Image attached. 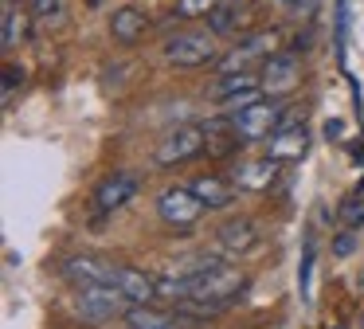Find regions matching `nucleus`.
<instances>
[{"instance_id":"obj_11","label":"nucleus","mask_w":364,"mask_h":329,"mask_svg":"<svg viewBox=\"0 0 364 329\" xmlns=\"http://www.w3.org/2000/svg\"><path fill=\"white\" fill-rule=\"evenodd\" d=\"M278 177V161L274 157H259V161H243L235 169V177H231V184L243 188V192H262V188H270Z\"/></svg>"},{"instance_id":"obj_26","label":"nucleus","mask_w":364,"mask_h":329,"mask_svg":"<svg viewBox=\"0 0 364 329\" xmlns=\"http://www.w3.org/2000/svg\"><path fill=\"white\" fill-rule=\"evenodd\" d=\"M360 329H364V313H360Z\"/></svg>"},{"instance_id":"obj_27","label":"nucleus","mask_w":364,"mask_h":329,"mask_svg":"<svg viewBox=\"0 0 364 329\" xmlns=\"http://www.w3.org/2000/svg\"><path fill=\"white\" fill-rule=\"evenodd\" d=\"M337 329H341V325H337Z\"/></svg>"},{"instance_id":"obj_2","label":"nucleus","mask_w":364,"mask_h":329,"mask_svg":"<svg viewBox=\"0 0 364 329\" xmlns=\"http://www.w3.org/2000/svg\"><path fill=\"white\" fill-rule=\"evenodd\" d=\"M129 306L134 302H129L118 286H79V313L87 321H95V325L114 321V318H126Z\"/></svg>"},{"instance_id":"obj_20","label":"nucleus","mask_w":364,"mask_h":329,"mask_svg":"<svg viewBox=\"0 0 364 329\" xmlns=\"http://www.w3.org/2000/svg\"><path fill=\"white\" fill-rule=\"evenodd\" d=\"M341 219H345L348 227L364 224V184H360V188H356V192L345 200V208H341Z\"/></svg>"},{"instance_id":"obj_6","label":"nucleus","mask_w":364,"mask_h":329,"mask_svg":"<svg viewBox=\"0 0 364 329\" xmlns=\"http://www.w3.org/2000/svg\"><path fill=\"white\" fill-rule=\"evenodd\" d=\"M157 216L165 219L168 227H192L204 216V200H200L192 188H168L157 200Z\"/></svg>"},{"instance_id":"obj_9","label":"nucleus","mask_w":364,"mask_h":329,"mask_svg":"<svg viewBox=\"0 0 364 329\" xmlns=\"http://www.w3.org/2000/svg\"><path fill=\"white\" fill-rule=\"evenodd\" d=\"M220 247L231 251V255H247V251L259 247V227H255V219L247 216H231L228 224H220Z\"/></svg>"},{"instance_id":"obj_16","label":"nucleus","mask_w":364,"mask_h":329,"mask_svg":"<svg viewBox=\"0 0 364 329\" xmlns=\"http://www.w3.org/2000/svg\"><path fill=\"white\" fill-rule=\"evenodd\" d=\"M32 8L28 4H16V0H4V31H0V39H4V47H20L28 39V20H32Z\"/></svg>"},{"instance_id":"obj_17","label":"nucleus","mask_w":364,"mask_h":329,"mask_svg":"<svg viewBox=\"0 0 364 329\" xmlns=\"http://www.w3.org/2000/svg\"><path fill=\"white\" fill-rule=\"evenodd\" d=\"M122 321H126L129 329H173L176 325V313L153 310V302H145V306H129Z\"/></svg>"},{"instance_id":"obj_12","label":"nucleus","mask_w":364,"mask_h":329,"mask_svg":"<svg viewBox=\"0 0 364 329\" xmlns=\"http://www.w3.org/2000/svg\"><path fill=\"white\" fill-rule=\"evenodd\" d=\"M278 47V31H255V36H247L243 43L235 47V51L223 59V70H247V63L255 59V55H274Z\"/></svg>"},{"instance_id":"obj_13","label":"nucleus","mask_w":364,"mask_h":329,"mask_svg":"<svg viewBox=\"0 0 364 329\" xmlns=\"http://www.w3.org/2000/svg\"><path fill=\"white\" fill-rule=\"evenodd\" d=\"M114 286H118L134 306H145V302H153V298H157V278L134 271V266H118V271H114Z\"/></svg>"},{"instance_id":"obj_23","label":"nucleus","mask_w":364,"mask_h":329,"mask_svg":"<svg viewBox=\"0 0 364 329\" xmlns=\"http://www.w3.org/2000/svg\"><path fill=\"white\" fill-rule=\"evenodd\" d=\"M32 8V16H55L59 12V0H24Z\"/></svg>"},{"instance_id":"obj_1","label":"nucleus","mask_w":364,"mask_h":329,"mask_svg":"<svg viewBox=\"0 0 364 329\" xmlns=\"http://www.w3.org/2000/svg\"><path fill=\"white\" fill-rule=\"evenodd\" d=\"M168 63L173 67H208V63H215V55H220V47H215V31H184V36L168 39L165 47Z\"/></svg>"},{"instance_id":"obj_5","label":"nucleus","mask_w":364,"mask_h":329,"mask_svg":"<svg viewBox=\"0 0 364 329\" xmlns=\"http://www.w3.org/2000/svg\"><path fill=\"white\" fill-rule=\"evenodd\" d=\"M259 83H262V94H290L294 86L301 83V63L298 55H286V51H274L267 55V63H262L259 70Z\"/></svg>"},{"instance_id":"obj_10","label":"nucleus","mask_w":364,"mask_h":329,"mask_svg":"<svg viewBox=\"0 0 364 329\" xmlns=\"http://www.w3.org/2000/svg\"><path fill=\"white\" fill-rule=\"evenodd\" d=\"M306 149H309V133L301 125H286V130H274L267 137V157H274L278 164L306 157Z\"/></svg>"},{"instance_id":"obj_25","label":"nucleus","mask_w":364,"mask_h":329,"mask_svg":"<svg viewBox=\"0 0 364 329\" xmlns=\"http://www.w3.org/2000/svg\"><path fill=\"white\" fill-rule=\"evenodd\" d=\"M282 4H301V0H282Z\"/></svg>"},{"instance_id":"obj_3","label":"nucleus","mask_w":364,"mask_h":329,"mask_svg":"<svg viewBox=\"0 0 364 329\" xmlns=\"http://www.w3.org/2000/svg\"><path fill=\"white\" fill-rule=\"evenodd\" d=\"M204 149H208V130L204 125H181V130H173L157 145V164L173 169V164H184V161H192V157H200Z\"/></svg>"},{"instance_id":"obj_21","label":"nucleus","mask_w":364,"mask_h":329,"mask_svg":"<svg viewBox=\"0 0 364 329\" xmlns=\"http://www.w3.org/2000/svg\"><path fill=\"white\" fill-rule=\"evenodd\" d=\"M208 28H212L215 36H223V31L235 28V4H223V0H220V8L208 16Z\"/></svg>"},{"instance_id":"obj_24","label":"nucleus","mask_w":364,"mask_h":329,"mask_svg":"<svg viewBox=\"0 0 364 329\" xmlns=\"http://www.w3.org/2000/svg\"><path fill=\"white\" fill-rule=\"evenodd\" d=\"M341 133H345V125H341V122H325V137H341Z\"/></svg>"},{"instance_id":"obj_4","label":"nucleus","mask_w":364,"mask_h":329,"mask_svg":"<svg viewBox=\"0 0 364 329\" xmlns=\"http://www.w3.org/2000/svg\"><path fill=\"white\" fill-rule=\"evenodd\" d=\"M278 118H282V106H274L270 98H259V102H251V106L235 110V114H231V122H235L239 137H243V145H247V141L270 137V133L278 130Z\"/></svg>"},{"instance_id":"obj_22","label":"nucleus","mask_w":364,"mask_h":329,"mask_svg":"<svg viewBox=\"0 0 364 329\" xmlns=\"http://www.w3.org/2000/svg\"><path fill=\"white\" fill-rule=\"evenodd\" d=\"M353 251H356L353 231H341V235H337V243H333V255H341V258H345V255H353Z\"/></svg>"},{"instance_id":"obj_7","label":"nucleus","mask_w":364,"mask_h":329,"mask_svg":"<svg viewBox=\"0 0 364 329\" xmlns=\"http://www.w3.org/2000/svg\"><path fill=\"white\" fill-rule=\"evenodd\" d=\"M114 271H118L114 263L95 258V255H75L63 263V274L75 286H114Z\"/></svg>"},{"instance_id":"obj_14","label":"nucleus","mask_w":364,"mask_h":329,"mask_svg":"<svg viewBox=\"0 0 364 329\" xmlns=\"http://www.w3.org/2000/svg\"><path fill=\"white\" fill-rule=\"evenodd\" d=\"M145 31H149V20H145V12H137V8H118V12L110 16V36L118 39V43H137Z\"/></svg>"},{"instance_id":"obj_15","label":"nucleus","mask_w":364,"mask_h":329,"mask_svg":"<svg viewBox=\"0 0 364 329\" xmlns=\"http://www.w3.org/2000/svg\"><path fill=\"white\" fill-rule=\"evenodd\" d=\"M188 188L204 200V208H212V212L215 208H228V204L235 200V184H228L223 177H196Z\"/></svg>"},{"instance_id":"obj_18","label":"nucleus","mask_w":364,"mask_h":329,"mask_svg":"<svg viewBox=\"0 0 364 329\" xmlns=\"http://www.w3.org/2000/svg\"><path fill=\"white\" fill-rule=\"evenodd\" d=\"M255 86H262L259 83V75H251V70H228L223 75V83H215V98L220 102H228V98H235V94H247V90H255Z\"/></svg>"},{"instance_id":"obj_19","label":"nucleus","mask_w":364,"mask_h":329,"mask_svg":"<svg viewBox=\"0 0 364 329\" xmlns=\"http://www.w3.org/2000/svg\"><path fill=\"white\" fill-rule=\"evenodd\" d=\"M220 0H176V16L181 20H196V16H212Z\"/></svg>"},{"instance_id":"obj_8","label":"nucleus","mask_w":364,"mask_h":329,"mask_svg":"<svg viewBox=\"0 0 364 329\" xmlns=\"http://www.w3.org/2000/svg\"><path fill=\"white\" fill-rule=\"evenodd\" d=\"M134 192H137V177L122 169V172H110V177H106L102 184L95 188V204H98L102 212H118L122 204L134 200Z\"/></svg>"}]
</instances>
